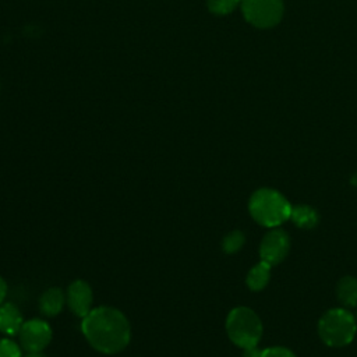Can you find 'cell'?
<instances>
[{"label": "cell", "mask_w": 357, "mask_h": 357, "mask_svg": "<svg viewBox=\"0 0 357 357\" xmlns=\"http://www.w3.org/2000/svg\"><path fill=\"white\" fill-rule=\"evenodd\" d=\"M81 331L88 343L103 354H116L127 347L131 339L130 322L113 307L92 308L82 318Z\"/></svg>", "instance_id": "1"}, {"label": "cell", "mask_w": 357, "mask_h": 357, "mask_svg": "<svg viewBox=\"0 0 357 357\" xmlns=\"http://www.w3.org/2000/svg\"><path fill=\"white\" fill-rule=\"evenodd\" d=\"M291 205L283 194L273 188H258L252 192L248 201L251 218L261 226L279 227L290 219Z\"/></svg>", "instance_id": "2"}, {"label": "cell", "mask_w": 357, "mask_h": 357, "mask_svg": "<svg viewBox=\"0 0 357 357\" xmlns=\"http://www.w3.org/2000/svg\"><path fill=\"white\" fill-rule=\"evenodd\" d=\"M356 332V317L346 308H331L318 322L319 337L331 347L347 346L354 339Z\"/></svg>", "instance_id": "3"}, {"label": "cell", "mask_w": 357, "mask_h": 357, "mask_svg": "<svg viewBox=\"0 0 357 357\" xmlns=\"http://www.w3.org/2000/svg\"><path fill=\"white\" fill-rule=\"evenodd\" d=\"M226 332L236 346L241 349L255 347L262 336V322L251 308L240 305L229 312Z\"/></svg>", "instance_id": "4"}, {"label": "cell", "mask_w": 357, "mask_h": 357, "mask_svg": "<svg viewBox=\"0 0 357 357\" xmlns=\"http://www.w3.org/2000/svg\"><path fill=\"white\" fill-rule=\"evenodd\" d=\"M240 4L245 21L261 29L278 25L284 11L282 0H241Z\"/></svg>", "instance_id": "5"}, {"label": "cell", "mask_w": 357, "mask_h": 357, "mask_svg": "<svg viewBox=\"0 0 357 357\" xmlns=\"http://www.w3.org/2000/svg\"><path fill=\"white\" fill-rule=\"evenodd\" d=\"M290 237L279 227H272L265 233L259 244V257L269 265L280 264L289 254Z\"/></svg>", "instance_id": "6"}, {"label": "cell", "mask_w": 357, "mask_h": 357, "mask_svg": "<svg viewBox=\"0 0 357 357\" xmlns=\"http://www.w3.org/2000/svg\"><path fill=\"white\" fill-rule=\"evenodd\" d=\"M18 337L21 346L28 353L42 351L52 340V328L46 321L33 318L22 324Z\"/></svg>", "instance_id": "7"}, {"label": "cell", "mask_w": 357, "mask_h": 357, "mask_svg": "<svg viewBox=\"0 0 357 357\" xmlns=\"http://www.w3.org/2000/svg\"><path fill=\"white\" fill-rule=\"evenodd\" d=\"M68 308L79 318H84L92 310L93 294L91 286L85 280H74L70 283L66 294Z\"/></svg>", "instance_id": "8"}, {"label": "cell", "mask_w": 357, "mask_h": 357, "mask_svg": "<svg viewBox=\"0 0 357 357\" xmlns=\"http://www.w3.org/2000/svg\"><path fill=\"white\" fill-rule=\"evenodd\" d=\"M24 324L21 311L11 303H3L0 305V332L8 336L20 333Z\"/></svg>", "instance_id": "9"}, {"label": "cell", "mask_w": 357, "mask_h": 357, "mask_svg": "<svg viewBox=\"0 0 357 357\" xmlns=\"http://www.w3.org/2000/svg\"><path fill=\"white\" fill-rule=\"evenodd\" d=\"M66 296L61 289L50 287L45 290L39 298V310L46 317L57 315L64 307Z\"/></svg>", "instance_id": "10"}, {"label": "cell", "mask_w": 357, "mask_h": 357, "mask_svg": "<svg viewBox=\"0 0 357 357\" xmlns=\"http://www.w3.org/2000/svg\"><path fill=\"white\" fill-rule=\"evenodd\" d=\"M290 219L297 227L308 230V229H314L319 223V213L311 205L303 204L291 208Z\"/></svg>", "instance_id": "11"}, {"label": "cell", "mask_w": 357, "mask_h": 357, "mask_svg": "<svg viewBox=\"0 0 357 357\" xmlns=\"http://www.w3.org/2000/svg\"><path fill=\"white\" fill-rule=\"evenodd\" d=\"M336 297L344 308L357 307V279L343 276L336 284Z\"/></svg>", "instance_id": "12"}, {"label": "cell", "mask_w": 357, "mask_h": 357, "mask_svg": "<svg viewBox=\"0 0 357 357\" xmlns=\"http://www.w3.org/2000/svg\"><path fill=\"white\" fill-rule=\"evenodd\" d=\"M271 268H272V265H269L268 262H265L262 259L258 264H255L248 271L247 278H245V283H247L248 289L252 291L262 290L269 283Z\"/></svg>", "instance_id": "13"}, {"label": "cell", "mask_w": 357, "mask_h": 357, "mask_svg": "<svg viewBox=\"0 0 357 357\" xmlns=\"http://www.w3.org/2000/svg\"><path fill=\"white\" fill-rule=\"evenodd\" d=\"M244 241H245V237H244L243 231L233 230L223 237L222 250L226 254H236L238 250H241V247L244 245Z\"/></svg>", "instance_id": "14"}, {"label": "cell", "mask_w": 357, "mask_h": 357, "mask_svg": "<svg viewBox=\"0 0 357 357\" xmlns=\"http://www.w3.org/2000/svg\"><path fill=\"white\" fill-rule=\"evenodd\" d=\"M241 0H206V6L212 14L226 15L234 11Z\"/></svg>", "instance_id": "15"}, {"label": "cell", "mask_w": 357, "mask_h": 357, "mask_svg": "<svg viewBox=\"0 0 357 357\" xmlns=\"http://www.w3.org/2000/svg\"><path fill=\"white\" fill-rule=\"evenodd\" d=\"M0 357H22L21 349L11 339H0Z\"/></svg>", "instance_id": "16"}, {"label": "cell", "mask_w": 357, "mask_h": 357, "mask_svg": "<svg viewBox=\"0 0 357 357\" xmlns=\"http://www.w3.org/2000/svg\"><path fill=\"white\" fill-rule=\"evenodd\" d=\"M262 357H296V354L287 347L272 346L262 350Z\"/></svg>", "instance_id": "17"}, {"label": "cell", "mask_w": 357, "mask_h": 357, "mask_svg": "<svg viewBox=\"0 0 357 357\" xmlns=\"http://www.w3.org/2000/svg\"><path fill=\"white\" fill-rule=\"evenodd\" d=\"M243 357H262V350L255 347H250V349H244Z\"/></svg>", "instance_id": "18"}, {"label": "cell", "mask_w": 357, "mask_h": 357, "mask_svg": "<svg viewBox=\"0 0 357 357\" xmlns=\"http://www.w3.org/2000/svg\"><path fill=\"white\" fill-rule=\"evenodd\" d=\"M6 294H7V283H6V280L0 276V305L4 303Z\"/></svg>", "instance_id": "19"}, {"label": "cell", "mask_w": 357, "mask_h": 357, "mask_svg": "<svg viewBox=\"0 0 357 357\" xmlns=\"http://www.w3.org/2000/svg\"><path fill=\"white\" fill-rule=\"evenodd\" d=\"M25 357H46L42 351H29Z\"/></svg>", "instance_id": "20"}, {"label": "cell", "mask_w": 357, "mask_h": 357, "mask_svg": "<svg viewBox=\"0 0 357 357\" xmlns=\"http://www.w3.org/2000/svg\"><path fill=\"white\" fill-rule=\"evenodd\" d=\"M350 183H351V185L357 187V172H354V173H353V176L350 177Z\"/></svg>", "instance_id": "21"}, {"label": "cell", "mask_w": 357, "mask_h": 357, "mask_svg": "<svg viewBox=\"0 0 357 357\" xmlns=\"http://www.w3.org/2000/svg\"><path fill=\"white\" fill-rule=\"evenodd\" d=\"M354 317H356V321H357V312H356V315H354Z\"/></svg>", "instance_id": "22"}]
</instances>
